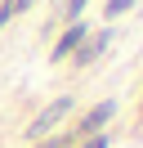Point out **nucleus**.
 <instances>
[{"label":"nucleus","instance_id":"obj_1","mask_svg":"<svg viewBox=\"0 0 143 148\" xmlns=\"http://www.w3.org/2000/svg\"><path fill=\"white\" fill-rule=\"evenodd\" d=\"M67 112H72V99H67V94H63V99H54V103H49V108H45V112H40V117H36V121H31V126H27V135H31V139H36V135H49V130H54V126H58V121H63V117H67Z\"/></svg>","mask_w":143,"mask_h":148},{"label":"nucleus","instance_id":"obj_2","mask_svg":"<svg viewBox=\"0 0 143 148\" xmlns=\"http://www.w3.org/2000/svg\"><path fill=\"white\" fill-rule=\"evenodd\" d=\"M107 121H112V103H98V108H89L85 117L76 121V135H89V139H94L98 130L107 126Z\"/></svg>","mask_w":143,"mask_h":148},{"label":"nucleus","instance_id":"obj_3","mask_svg":"<svg viewBox=\"0 0 143 148\" xmlns=\"http://www.w3.org/2000/svg\"><path fill=\"white\" fill-rule=\"evenodd\" d=\"M80 40H85V27H80V23H72V27L63 32V40L54 45V58H67V54H76V49H80Z\"/></svg>","mask_w":143,"mask_h":148},{"label":"nucleus","instance_id":"obj_4","mask_svg":"<svg viewBox=\"0 0 143 148\" xmlns=\"http://www.w3.org/2000/svg\"><path fill=\"white\" fill-rule=\"evenodd\" d=\"M107 49V32L103 36H94V40H80V49H76V67H85V63H94L98 54Z\"/></svg>","mask_w":143,"mask_h":148},{"label":"nucleus","instance_id":"obj_5","mask_svg":"<svg viewBox=\"0 0 143 148\" xmlns=\"http://www.w3.org/2000/svg\"><path fill=\"white\" fill-rule=\"evenodd\" d=\"M27 5H31V0H5V5H0V27H5V23L14 18L18 9H27Z\"/></svg>","mask_w":143,"mask_h":148},{"label":"nucleus","instance_id":"obj_6","mask_svg":"<svg viewBox=\"0 0 143 148\" xmlns=\"http://www.w3.org/2000/svg\"><path fill=\"white\" fill-rule=\"evenodd\" d=\"M130 5H134V0H107V14H125Z\"/></svg>","mask_w":143,"mask_h":148},{"label":"nucleus","instance_id":"obj_7","mask_svg":"<svg viewBox=\"0 0 143 148\" xmlns=\"http://www.w3.org/2000/svg\"><path fill=\"white\" fill-rule=\"evenodd\" d=\"M80 9H85V0H67V18H72V23H76V14H80Z\"/></svg>","mask_w":143,"mask_h":148},{"label":"nucleus","instance_id":"obj_8","mask_svg":"<svg viewBox=\"0 0 143 148\" xmlns=\"http://www.w3.org/2000/svg\"><path fill=\"white\" fill-rule=\"evenodd\" d=\"M80 148H107V135H94V139H85Z\"/></svg>","mask_w":143,"mask_h":148}]
</instances>
